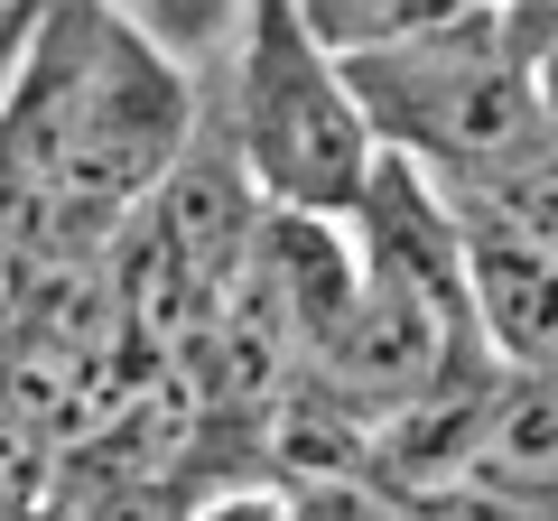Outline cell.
Masks as SVG:
<instances>
[{"label": "cell", "mask_w": 558, "mask_h": 521, "mask_svg": "<svg viewBox=\"0 0 558 521\" xmlns=\"http://www.w3.org/2000/svg\"><path fill=\"white\" fill-rule=\"evenodd\" d=\"M196 141V84L121 0H38L0 94V186L47 223H121Z\"/></svg>", "instance_id": "obj_1"}, {"label": "cell", "mask_w": 558, "mask_h": 521, "mask_svg": "<svg viewBox=\"0 0 558 521\" xmlns=\"http://www.w3.org/2000/svg\"><path fill=\"white\" fill-rule=\"evenodd\" d=\"M233 141L260 168L270 205L354 215L381 178V121L344 47L307 20V0H252L233 38Z\"/></svg>", "instance_id": "obj_2"}, {"label": "cell", "mask_w": 558, "mask_h": 521, "mask_svg": "<svg viewBox=\"0 0 558 521\" xmlns=\"http://www.w3.org/2000/svg\"><path fill=\"white\" fill-rule=\"evenodd\" d=\"M149 215H159V233L196 260V280L215 289V299L252 270L260 233H270V186H260V168L242 159L233 121H223V131H196V141L178 149V168L149 186Z\"/></svg>", "instance_id": "obj_3"}, {"label": "cell", "mask_w": 558, "mask_h": 521, "mask_svg": "<svg viewBox=\"0 0 558 521\" xmlns=\"http://www.w3.org/2000/svg\"><path fill=\"white\" fill-rule=\"evenodd\" d=\"M457 215H465V280H475V317L494 336V354L502 363H558V252L539 233H521V223H502L475 196H457Z\"/></svg>", "instance_id": "obj_4"}, {"label": "cell", "mask_w": 558, "mask_h": 521, "mask_svg": "<svg viewBox=\"0 0 558 521\" xmlns=\"http://www.w3.org/2000/svg\"><path fill=\"white\" fill-rule=\"evenodd\" d=\"M494 494H521L549 512L558 502V363H502L494 401H484V438H475V475Z\"/></svg>", "instance_id": "obj_5"}, {"label": "cell", "mask_w": 558, "mask_h": 521, "mask_svg": "<svg viewBox=\"0 0 558 521\" xmlns=\"http://www.w3.org/2000/svg\"><path fill=\"white\" fill-rule=\"evenodd\" d=\"M196 502L178 494L168 465L149 475H94V484H65V521H186Z\"/></svg>", "instance_id": "obj_6"}, {"label": "cell", "mask_w": 558, "mask_h": 521, "mask_svg": "<svg viewBox=\"0 0 558 521\" xmlns=\"http://www.w3.org/2000/svg\"><path fill=\"white\" fill-rule=\"evenodd\" d=\"M121 10H131L168 57L196 65V57H215V47L242 38V10H252V0H121Z\"/></svg>", "instance_id": "obj_7"}, {"label": "cell", "mask_w": 558, "mask_h": 521, "mask_svg": "<svg viewBox=\"0 0 558 521\" xmlns=\"http://www.w3.org/2000/svg\"><path fill=\"white\" fill-rule=\"evenodd\" d=\"M186 521H307V502H299V494H279V484H233V494L196 502Z\"/></svg>", "instance_id": "obj_8"}]
</instances>
